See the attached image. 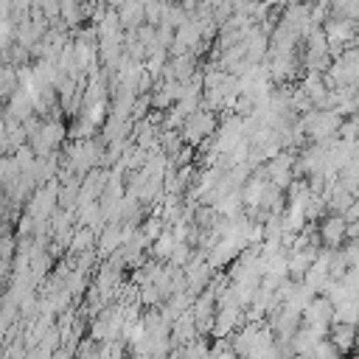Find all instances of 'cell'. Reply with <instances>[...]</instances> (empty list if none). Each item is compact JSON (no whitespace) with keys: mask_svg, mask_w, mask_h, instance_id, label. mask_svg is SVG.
Here are the masks:
<instances>
[{"mask_svg":"<svg viewBox=\"0 0 359 359\" xmlns=\"http://www.w3.org/2000/svg\"><path fill=\"white\" fill-rule=\"evenodd\" d=\"M95 247V230L90 227V224H79L76 230H73V238H70V255H79V252H84V250H93Z\"/></svg>","mask_w":359,"mask_h":359,"instance_id":"obj_12","label":"cell"},{"mask_svg":"<svg viewBox=\"0 0 359 359\" xmlns=\"http://www.w3.org/2000/svg\"><path fill=\"white\" fill-rule=\"evenodd\" d=\"M70 132L65 129V123L59 121V118H48L34 135H28V143L34 146V151L42 157V154H50V151H56L62 143H65V137H67Z\"/></svg>","mask_w":359,"mask_h":359,"instance_id":"obj_3","label":"cell"},{"mask_svg":"<svg viewBox=\"0 0 359 359\" xmlns=\"http://www.w3.org/2000/svg\"><path fill=\"white\" fill-rule=\"evenodd\" d=\"M123 244V222H107L98 230V247L104 255H112Z\"/></svg>","mask_w":359,"mask_h":359,"instance_id":"obj_9","label":"cell"},{"mask_svg":"<svg viewBox=\"0 0 359 359\" xmlns=\"http://www.w3.org/2000/svg\"><path fill=\"white\" fill-rule=\"evenodd\" d=\"M342 216H345L348 222H356V219H359V196L353 199V205H351V208H348V210H345Z\"/></svg>","mask_w":359,"mask_h":359,"instance_id":"obj_18","label":"cell"},{"mask_svg":"<svg viewBox=\"0 0 359 359\" xmlns=\"http://www.w3.org/2000/svg\"><path fill=\"white\" fill-rule=\"evenodd\" d=\"M174 247H177V236H174V230H163V236H157V238L151 241L149 255L157 258V261H168L171 252H174Z\"/></svg>","mask_w":359,"mask_h":359,"instance_id":"obj_13","label":"cell"},{"mask_svg":"<svg viewBox=\"0 0 359 359\" xmlns=\"http://www.w3.org/2000/svg\"><path fill=\"white\" fill-rule=\"evenodd\" d=\"M356 328H359V323H356Z\"/></svg>","mask_w":359,"mask_h":359,"instance_id":"obj_19","label":"cell"},{"mask_svg":"<svg viewBox=\"0 0 359 359\" xmlns=\"http://www.w3.org/2000/svg\"><path fill=\"white\" fill-rule=\"evenodd\" d=\"M121 269H123V266L115 264V261L109 258V261L101 264L98 272H95V280H93V283H95L109 300H112V294H118V286H121Z\"/></svg>","mask_w":359,"mask_h":359,"instance_id":"obj_7","label":"cell"},{"mask_svg":"<svg viewBox=\"0 0 359 359\" xmlns=\"http://www.w3.org/2000/svg\"><path fill=\"white\" fill-rule=\"evenodd\" d=\"M331 339H334V345L345 353V351H351L353 345H356V339H359V328L353 325V323H331V334H328Z\"/></svg>","mask_w":359,"mask_h":359,"instance_id":"obj_11","label":"cell"},{"mask_svg":"<svg viewBox=\"0 0 359 359\" xmlns=\"http://www.w3.org/2000/svg\"><path fill=\"white\" fill-rule=\"evenodd\" d=\"M17 90H20V70H17V65L6 62V65H3V84H0V93H3V98L8 101Z\"/></svg>","mask_w":359,"mask_h":359,"instance_id":"obj_15","label":"cell"},{"mask_svg":"<svg viewBox=\"0 0 359 359\" xmlns=\"http://www.w3.org/2000/svg\"><path fill=\"white\" fill-rule=\"evenodd\" d=\"M241 250H244V247H241L233 236H224V238H219V241L208 250V261H210L213 269H222V266L233 264V261L241 255Z\"/></svg>","mask_w":359,"mask_h":359,"instance_id":"obj_5","label":"cell"},{"mask_svg":"<svg viewBox=\"0 0 359 359\" xmlns=\"http://www.w3.org/2000/svg\"><path fill=\"white\" fill-rule=\"evenodd\" d=\"M194 337H199V325H196L194 309H188V311H182V314L171 323V342H174V348H177V345L191 342Z\"/></svg>","mask_w":359,"mask_h":359,"instance_id":"obj_6","label":"cell"},{"mask_svg":"<svg viewBox=\"0 0 359 359\" xmlns=\"http://www.w3.org/2000/svg\"><path fill=\"white\" fill-rule=\"evenodd\" d=\"M194 258V250H191V241H177V247H174V252H171V258H168V264H177V266H185L188 261Z\"/></svg>","mask_w":359,"mask_h":359,"instance_id":"obj_17","label":"cell"},{"mask_svg":"<svg viewBox=\"0 0 359 359\" xmlns=\"http://www.w3.org/2000/svg\"><path fill=\"white\" fill-rule=\"evenodd\" d=\"M303 323H334V303L325 294H314L303 309Z\"/></svg>","mask_w":359,"mask_h":359,"instance_id":"obj_8","label":"cell"},{"mask_svg":"<svg viewBox=\"0 0 359 359\" xmlns=\"http://www.w3.org/2000/svg\"><path fill=\"white\" fill-rule=\"evenodd\" d=\"M118 17L123 28H137L146 22V3L143 0H123L118 6Z\"/></svg>","mask_w":359,"mask_h":359,"instance_id":"obj_10","label":"cell"},{"mask_svg":"<svg viewBox=\"0 0 359 359\" xmlns=\"http://www.w3.org/2000/svg\"><path fill=\"white\" fill-rule=\"evenodd\" d=\"M323 247H342L348 241V219L342 213H325L317 224Z\"/></svg>","mask_w":359,"mask_h":359,"instance_id":"obj_4","label":"cell"},{"mask_svg":"<svg viewBox=\"0 0 359 359\" xmlns=\"http://www.w3.org/2000/svg\"><path fill=\"white\" fill-rule=\"evenodd\" d=\"M171 353H177V356H210V345H208L205 337H194L191 342L177 345Z\"/></svg>","mask_w":359,"mask_h":359,"instance_id":"obj_16","label":"cell"},{"mask_svg":"<svg viewBox=\"0 0 359 359\" xmlns=\"http://www.w3.org/2000/svg\"><path fill=\"white\" fill-rule=\"evenodd\" d=\"M334 320L337 323H359V297H345L342 303L334 306Z\"/></svg>","mask_w":359,"mask_h":359,"instance_id":"obj_14","label":"cell"},{"mask_svg":"<svg viewBox=\"0 0 359 359\" xmlns=\"http://www.w3.org/2000/svg\"><path fill=\"white\" fill-rule=\"evenodd\" d=\"M216 129H219V126H216V112L202 104L199 109H194V112L185 118V123H182V137H185V143L199 146L202 140H208L210 135H216Z\"/></svg>","mask_w":359,"mask_h":359,"instance_id":"obj_2","label":"cell"},{"mask_svg":"<svg viewBox=\"0 0 359 359\" xmlns=\"http://www.w3.org/2000/svg\"><path fill=\"white\" fill-rule=\"evenodd\" d=\"M303 126H306V135L309 140H331L339 135V126L345 121V115L339 109H309L303 112Z\"/></svg>","mask_w":359,"mask_h":359,"instance_id":"obj_1","label":"cell"}]
</instances>
